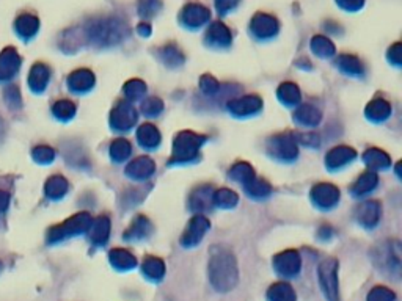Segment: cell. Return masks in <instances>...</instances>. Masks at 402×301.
Returning a JSON list of instances; mask_svg holds the SVG:
<instances>
[{
    "instance_id": "obj_1",
    "label": "cell",
    "mask_w": 402,
    "mask_h": 301,
    "mask_svg": "<svg viewBox=\"0 0 402 301\" xmlns=\"http://www.w3.org/2000/svg\"><path fill=\"white\" fill-rule=\"evenodd\" d=\"M209 280L215 291L230 292L239 281L237 260L231 249L222 245L211 248L209 256Z\"/></svg>"
},
{
    "instance_id": "obj_2",
    "label": "cell",
    "mask_w": 402,
    "mask_h": 301,
    "mask_svg": "<svg viewBox=\"0 0 402 301\" xmlns=\"http://www.w3.org/2000/svg\"><path fill=\"white\" fill-rule=\"evenodd\" d=\"M129 33L127 25L118 18H99L92 22L83 29L85 40L93 43L98 47L115 46L125 40Z\"/></svg>"
},
{
    "instance_id": "obj_3",
    "label": "cell",
    "mask_w": 402,
    "mask_h": 301,
    "mask_svg": "<svg viewBox=\"0 0 402 301\" xmlns=\"http://www.w3.org/2000/svg\"><path fill=\"white\" fill-rule=\"evenodd\" d=\"M92 223V216L87 212H81V214H76L71 219L65 220L60 225H55L47 231V243H59L65 238H70L72 236H79L88 231Z\"/></svg>"
},
{
    "instance_id": "obj_4",
    "label": "cell",
    "mask_w": 402,
    "mask_h": 301,
    "mask_svg": "<svg viewBox=\"0 0 402 301\" xmlns=\"http://www.w3.org/2000/svg\"><path fill=\"white\" fill-rule=\"evenodd\" d=\"M374 264L381 271L394 278L401 273V247L399 242H385L372 251Z\"/></svg>"
},
{
    "instance_id": "obj_5",
    "label": "cell",
    "mask_w": 402,
    "mask_h": 301,
    "mask_svg": "<svg viewBox=\"0 0 402 301\" xmlns=\"http://www.w3.org/2000/svg\"><path fill=\"white\" fill-rule=\"evenodd\" d=\"M319 284L327 301H339V286H338V260L327 258L319 264L317 269Z\"/></svg>"
},
{
    "instance_id": "obj_6",
    "label": "cell",
    "mask_w": 402,
    "mask_h": 301,
    "mask_svg": "<svg viewBox=\"0 0 402 301\" xmlns=\"http://www.w3.org/2000/svg\"><path fill=\"white\" fill-rule=\"evenodd\" d=\"M203 137L193 132H181L173 143V161H189L197 157Z\"/></svg>"
},
{
    "instance_id": "obj_7",
    "label": "cell",
    "mask_w": 402,
    "mask_h": 301,
    "mask_svg": "<svg viewBox=\"0 0 402 301\" xmlns=\"http://www.w3.org/2000/svg\"><path fill=\"white\" fill-rule=\"evenodd\" d=\"M22 57L14 47H5L0 52V83L14 79L21 71Z\"/></svg>"
},
{
    "instance_id": "obj_8",
    "label": "cell",
    "mask_w": 402,
    "mask_h": 301,
    "mask_svg": "<svg viewBox=\"0 0 402 301\" xmlns=\"http://www.w3.org/2000/svg\"><path fill=\"white\" fill-rule=\"evenodd\" d=\"M278 30H280V24H278L277 18L267 13H256L250 22V32L260 40L275 36Z\"/></svg>"
},
{
    "instance_id": "obj_9",
    "label": "cell",
    "mask_w": 402,
    "mask_h": 301,
    "mask_svg": "<svg viewBox=\"0 0 402 301\" xmlns=\"http://www.w3.org/2000/svg\"><path fill=\"white\" fill-rule=\"evenodd\" d=\"M209 230V221L208 219H204L203 215H197L193 216L189 223L186 231H184L182 237H181V245L186 248L195 247L201 242V238L204 237V234Z\"/></svg>"
},
{
    "instance_id": "obj_10",
    "label": "cell",
    "mask_w": 402,
    "mask_h": 301,
    "mask_svg": "<svg viewBox=\"0 0 402 301\" xmlns=\"http://www.w3.org/2000/svg\"><path fill=\"white\" fill-rule=\"evenodd\" d=\"M181 22L189 29H198V27L204 25L206 22H209L211 19V11L204 7V5L200 3H189L182 8Z\"/></svg>"
},
{
    "instance_id": "obj_11",
    "label": "cell",
    "mask_w": 402,
    "mask_h": 301,
    "mask_svg": "<svg viewBox=\"0 0 402 301\" xmlns=\"http://www.w3.org/2000/svg\"><path fill=\"white\" fill-rule=\"evenodd\" d=\"M273 267L282 276H295L300 271L302 262L297 251L288 249L273 258Z\"/></svg>"
},
{
    "instance_id": "obj_12",
    "label": "cell",
    "mask_w": 402,
    "mask_h": 301,
    "mask_svg": "<svg viewBox=\"0 0 402 301\" xmlns=\"http://www.w3.org/2000/svg\"><path fill=\"white\" fill-rule=\"evenodd\" d=\"M269 153L275 159L293 160L297 155V144L291 135H278L269 142Z\"/></svg>"
},
{
    "instance_id": "obj_13",
    "label": "cell",
    "mask_w": 402,
    "mask_h": 301,
    "mask_svg": "<svg viewBox=\"0 0 402 301\" xmlns=\"http://www.w3.org/2000/svg\"><path fill=\"white\" fill-rule=\"evenodd\" d=\"M231 32L222 22H214L209 25L208 32L204 35V41L212 49H225L231 44Z\"/></svg>"
},
{
    "instance_id": "obj_14",
    "label": "cell",
    "mask_w": 402,
    "mask_h": 301,
    "mask_svg": "<svg viewBox=\"0 0 402 301\" xmlns=\"http://www.w3.org/2000/svg\"><path fill=\"white\" fill-rule=\"evenodd\" d=\"M136 121H137V111L129 102H126V100L116 105V109L112 111L110 122L115 129H120V131L129 129L131 126L136 124Z\"/></svg>"
},
{
    "instance_id": "obj_15",
    "label": "cell",
    "mask_w": 402,
    "mask_h": 301,
    "mask_svg": "<svg viewBox=\"0 0 402 301\" xmlns=\"http://www.w3.org/2000/svg\"><path fill=\"white\" fill-rule=\"evenodd\" d=\"M311 198L315 203L322 209H330L339 199L338 188L332 186V183H319L313 188Z\"/></svg>"
},
{
    "instance_id": "obj_16",
    "label": "cell",
    "mask_w": 402,
    "mask_h": 301,
    "mask_svg": "<svg viewBox=\"0 0 402 301\" xmlns=\"http://www.w3.org/2000/svg\"><path fill=\"white\" fill-rule=\"evenodd\" d=\"M38 30H40V19L35 14L24 13L18 16L14 21V32L18 33V36H21L22 40H32Z\"/></svg>"
},
{
    "instance_id": "obj_17",
    "label": "cell",
    "mask_w": 402,
    "mask_h": 301,
    "mask_svg": "<svg viewBox=\"0 0 402 301\" xmlns=\"http://www.w3.org/2000/svg\"><path fill=\"white\" fill-rule=\"evenodd\" d=\"M50 80V69L44 63H35L29 72V87L33 93H43Z\"/></svg>"
},
{
    "instance_id": "obj_18",
    "label": "cell",
    "mask_w": 402,
    "mask_h": 301,
    "mask_svg": "<svg viewBox=\"0 0 402 301\" xmlns=\"http://www.w3.org/2000/svg\"><path fill=\"white\" fill-rule=\"evenodd\" d=\"M94 76L90 69H77L68 77V88L74 93H85L94 85Z\"/></svg>"
},
{
    "instance_id": "obj_19",
    "label": "cell",
    "mask_w": 402,
    "mask_h": 301,
    "mask_svg": "<svg viewBox=\"0 0 402 301\" xmlns=\"http://www.w3.org/2000/svg\"><path fill=\"white\" fill-rule=\"evenodd\" d=\"M109 234H110V221L107 216H98L96 220H92L90 227H88V236H90L92 243L98 245H105L109 241Z\"/></svg>"
},
{
    "instance_id": "obj_20",
    "label": "cell",
    "mask_w": 402,
    "mask_h": 301,
    "mask_svg": "<svg viewBox=\"0 0 402 301\" xmlns=\"http://www.w3.org/2000/svg\"><path fill=\"white\" fill-rule=\"evenodd\" d=\"M357 216H359V221L363 226H376V223L381 219V205H379L377 201H365L357 210Z\"/></svg>"
},
{
    "instance_id": "obj_21",
    "label": "cell",
    "mask_w": 402,
    "mask_h": 301,
    "mask_svg": "<svg viewBox=\"0 0 402 301\" xmlns=\"http://www.w3.org/2000/svg\"><path fill=\"white\" fill-rule=\"evenodd\" d=\"M68 188H70V183L63 176L54 175L49 177L46 183H44V194H46V198L49 199L59 201L68 193Z\"/></svg>"
},
{
    "instance_id": "obj_22",
    "label": "cell",
    "mask_w": 402,
    "mask_h": 301,
    "mask_svg": "<svg viewBox=\"0 0 402 301\" xmlns=\"http://www.w3.org/2000/svg\"><path fill=\"white\" fill-rule=\"evenodd\" d=\"M126 172L134 179H145L154 172V161L149 157H138L127 165Z\"/></svg>"
},
{
    "instance_id": "obj_23",
    "label": "cell",
    "mask_w": 402,
    "mask_h": 301,
    "mask_svg": "<svg viewBox=\"0 0 402 301\" xmlns=\"http://www.w3.org/2000/svg\"><path fill=\"white\" fill-rule=\"evenodd\" d=\"M261 99L256 96H245L242 99H234L228 104V109H230L234 115H250L255 113L261 109Z\"/></svg>"
},
{
    "instance_id": "obj_24",
    "label": "cell",
    "mask_w": 402,
    "mask_h": 301,
    "mask_svg": "<svg viewBox=\"0 0 402 301\" xmlns=\"http://www.w3.org/2000/svg\"><path fill=\"white\" fill-rule=\"evenodd\" d=\"M109 258H110V264L114 265L116 270H121V271L132 270L134 267L137 265L136 256L129 253L127 249H121V248L112 249Z\"/></svg>"
},
{
    "instance_id": "obj_25",
    "label": "cell",
    "mask_w": 402,
    "mask_h": 301,
    "mask_svg": "<svg viewBox=\"0 0 402 301\" xmlns=\"http://www.w3.org/2000/svg\"><path fill=\"white\" fill-rule=\"evenodd\" d=\"M355 159V150L350 149L348 146H339V148H335L332 149L328 155L326 157L327 165L330 166V168H339V166H343L348 164V161L354 160Z\"/></svg>"
},
{
    "instance_id": "obj_26",
    "label": "cell",
    "mask_w": 402,
    "mask_h": 301,
    "mask_svg": "<svg viewBox=\"0 0 402 301\" xmlns=\"http://www.w3.org/2000/svg\"><path fill=\"white\" fill-rule=\"evenodd\" d=\"M142 270L145 273V276L149 278L153 281H159L165 275V264L164 260L159 258H154V256H147L142 264Z\"/></svg>"
},
{
    "instance_id": "obj_27",
    "label": "cell",
    "mask_w": 402,
    "mask_h": 301,
    "mask_svg": "<svg viewBox=\"0 0 402 301\" xmlns=\"http://www.w3.org/2000/svg\"><path fill=\"white\" fill-rule=\"evenodd\" d=\"M212 194L214 190L211 187H200L192 193L191 197V208L195 212H203L206 209L211 208L212 203Z\"/></svg>"
},
{
    "instance_id": "obj_28",
    "label": "cell",
    "mask_w": 402,
    "mask_h": 301,
    "mask_svg": "<svg viewBox=\"0 0 402 301\" xmlns=\"http://www.w3.org/2000/svg\"><path fill=\"white\" fill-rule=\"evenodd\" d=\"M159 58L164 61L167 66H171V68L181 66L184 61H186V57H184V54L176 44H167V46L162 47L159 50Z\"/></svg>"
},
{
    "instance_id": "obj_29",
    "label": "cell",
    "mask_w": 402,
    "mask_h": 301,
    "mask_svg": "<svg viewBox=\"0 0 402 301\" xmlns=\"http://www.w3.org/2000/svg\"><path fill=\"white\" fill-rule=\"evenodd\" d=\"M137 138L143 148L153 149L160 143V133L153 124H143L138 127Z\"/></svg>"
},
{
    "instance_id": "obj_30",
    "label": "cell",
    "mask_w": 402,
    "mask_h": 301,
    "mask_svg": "<svg viewBox=\"0 0 402 301\" xmlns=\"http://www.w3.org/2000/svg\"><path fill=\"white\" fill-rule=\"evenodd\" d=\"M151 232V223L147 219V216H137L136 220L132 221V225L129 230L125 232V238L127 241H136V238H143L147 237L148 234Z\"/></svg>"
},
{
    "instance_id": "obj_31",
    "label": "cell",
    "mask_w": 402,
    "mask_h": 301,
    "mask_svg": "<svg viewBox=\"0 0 402 301\" xmlns=\"http://www.w3.org/2000/svg\"><path fill=\"white\" fill-rule=\"evenodd\" d=\"M390 113H392V107H390V104L385 102L383 99L372 100V102L368 105V109H366L368 118H370L371 121H376V122L387 120Z\"/></svg>"
},
{
    "instance_id": "obj_32",
    "label": "cell",
    "mask_w": 402,
    "mask_h": 301,
    "mask_svg": "<svg viewBox=\"0 0 402 301\" xmlns=\"http://www.w3.org/2000/svg\"><path fill=\"white\" fill-rule=\"evenodd\" d=\"M294 120L304 126H316L321 121V113L319 110L311 107V105H302L295 110Z\"/></svg>"
},
{
    "instance_id": "obj_33",
    "label": "cell",
    "mask_w": 402,
    "mask_h": 301,
    "mask_svg": "<svg viewBox=\"0 0 402 301\" xmlns=\"http://www.w3.org/2000/svg\"><path fill=\"white\" fill-rule=\"evenodd\" d=\"M267 298L269 301H295L294 289L286 282H277L269 289L267 292Z\"/></svg>"
},
{
    "instance_id": "obj_34",
    "label": "cell",
    "mask_w": 402,
    "mask_h": 301,
    "mask_svg": "<svg viewBox=\"0 0 402 301\" xmlns=\"http://www.w3.org/2000/svg\"><path fill=\"white\" fill-rule=\"evenodd\" d=\"M311 50L317 55V57L328 58V57H332L337 49H335V44L328 40V38L317 35L311 40Z\"/></svg>"
},
{
    "instance_id": "obj_35",
    "label": "cell",
    "mask_w": 402,
    "mask_h": 301,
    "mask_svg": "<svg viewBox=\"0 0 402 301\" xmlns=\"http://www.w3.org/2000/svg\"><path fill=\"white\" fill-rule=\"evenodd\" d=\"M363 160L366 161L368 166H371V168H376V170L387 168V166L390 165V157L381 149L366 150L365 155H363Z\"/></svg>"
},
{
    "instance_id": "obj_36",
    "label": "cell",
    "mask_w": 402,
    "mask_h": 301,
    "mask_svg": "<svg viewBox=\"0 0 402 301\" xmlns=\"http://www.w3.org/2000/svg\"><path fill=\"white\" fill-rule=\"evenodd\" d=\"M337 65L339 69L346 72V74L360 76L363 72V66L360 63V60L354 57V55H339L337 60Z\"/></svg>"
},
{
    "instance_id": "obj_37",
    "label": "cell",
    "mask_w": 402,
    "mask_h": 301,
    "mask_svg": "<svg viewBox=\"0 0 402 301\" xmlns=\"http://www.w3.org/2000/svg\"><path fill=\"white\" fill-rule=\"evenodd\" d=\"M52 113L60 121H70L76 115V104L68 99H60L52 105Z\"/></svg>"
},
{
    "instance_id": "obj_38",
    "label": "cell",
    "mask_w": 402,
    "mask_h": 301,
    "mask_svg": "<svg viewBox=\"0 0 402 301\" xmlns=\"http://www.w3.org/2000/svg\"><path fill=\"white\" fill-rule=\"evenodd\" d=\"M237 201H239L237 194L231 190H228V188H220V190H217L214 192V194H212V203L223 209L234 208V205L237 204Z\"/></svg>"
},
{
    "instance_id": "obj_39",
    "label": "cell",
    "mask_w": 402,
    "mask_h": 301,
    "mask_svg": "<svg viewBox=\"0 0 402 301\" xmlns=\"http://www.w3.org/2000/svg\"><path fill=\"white\" fill-rule=\"evenodd\" d=\"M278 98L282 99V102L289 104V105L299 102L300 91L297 85H294V83H289V82L282 83L280 88H278Z\"/></svg>"
},
{
    "instance_id": "obj_40",
    "label": "cell",
    "mask_w": 402,
    "mask_h": 301,
    "mask_svg": "<svg viewBox=\"0 0 402 301\" xmlns=\"http://www.w3.org/2000/svg\"><path fill=\"white\" fill-rule=\"evenodd\" d=\"M244 186H245V190H247V193L255 198L267 197V194L271 193L269 183H267L266 181H262V179H258V177H253V179H250L247 183H244Z\"/></svg>"
},
{
    "instance_id": "obj_41",
    "label": "cell",
    "mask_w": 402,
    "mask_h": 301,
    "mask_svg": "<svg viewBox=\"0 0 402 301\" xmlns=\"http://www.w3.org/2000/svg\"><path fill=\"white\" fill-rule=\"evenodd\" d=\"M377 175H374V172H365V175L360 176V179L355 182L354 188H352V192L355 194H363L366 192H371L374 187L377 186Z\"/></svg>"
},
{
    "instance_id": "obj_42",
    "label": "cell",
    "mask_w": 402,
    "mask_h": 301,
    "mask_svg": "<svg viewBox=\"0 0 402 301\" xmlns=\"http://www.w3.org/2000/svg\"><path fill=\"white\" fill-rule=\"evenodd\" d=\"M131 154V144L127 143L125 138H118V140H115L112 143L110 146V155L112 159L115 161H123L129 157Z\"/></svg>"
},
{
    "instance_id": "obj_43",
    "label": "cell",
    "mask_w": 402,
    "mask_h": 301,
    "mask_svg": "<svg viewBox=\"0 0 402 301\" xmlns=\"http://www.w3.org/2000/svg\"><path fill=\"white\" fill-rule=\"evenodd\" d=\"M230 176L233 177L234 181L247 183L250 179H253L255 177V171L248 164H244V161H241V164H236L233 166L231 171H230Z\"/></svg>"
},
{
    "instance_id": "obj_44",
    "label": "cell",
    "mask_w": 402,
    "mask_h": 301,
    "mask_svg": "<svg viewBox=\"0 0 402 301\" xmlns=\"http://www.w3.org/2000/svg\"><path fill=\"white\" fill-rule=\"evenodd\" d=\"M32 159L40 165H49L55 159V150L46 144H40V146L33 148Z\"/></svg>"
},
{
    "instance_id": "obj_45",
    "label": "cell",
    "mask_w": 402,
    "mask_h": 301,
    "mask_svg": "<svg viewBox=\"0 0 402 301\" xmlns=\"http://www.w3.org/2000/svg\"><path fill=\"white\" fill-rule=\"evenodd\" d=\"M138 14L143 18H151L162 8L160 0H138Z\"/></svg>"
},
{
    "instance_id": "obj_46",
    "label": "cell",
    "mask_w": 402,
    "mask_h": 301,
    "mask_svg": "<svg viewBox=\"0 0 402 301\" xmlns=\"http://www.w3.org/2000/svg\"><path fill=\"white\" fill-rule=\"evenodd\" d=\"M3 98H5V102L10 105V109H19L22 105L21 91L16 85H8L7 88H5Z\"/></svg>"
},
{
    "instance_id": "obj_47",
    "label": "cell",
    "mask_w": 402,
    "mask_h": 301,
    "mask_svg": "<svg viewBox=\"0 0 402 301\" xmlns=\"http://www.w3.org/2000/svg\"><path fill=\"white\" fill-rule=\"evenodd\" d=\"M396 295L393 291H390L388 287L376 286L372 291L368 293L366 301H394Z\"/></svg>"
},
{
    "instance_id": "obj_48",
    "label": "cell",
    "mask_w": 402,
    "mask_h": 301,
    "mask_svg": "<svg viewBox=\"0 0 402 301\" xmlns=\"http://www.w3.org/2000/svg\"><path fill=\"white\" fill-rule=\"evenodd\" d=\"M145 91H147V85H145L142 80H131V82H127L125 85L126 96L129 98L131 100L142 98L145 94Z\"/></svg>"
},
{
    "instance_id": "obj_49",
    "label": "cell",
    "mask_w": 402,
    "mask_h": 301,
    "mask_svg": "<svg viewBox=\"0 0 402 301\" xmlns=\"http://www.w3.org/2000/svg\"><path fill=\"white\" fill-rule=\"evenodd\" d=\"M162 109H164V104H162L158 98H151L148 100H145L143 104V111L147 115H159Z\"/></svg>"
},
{
    "instance_id": "obj_50",
    "label": "cell",
    "mask_w": 402,
    "mask_h": 301,
    "mask_svg": "<svg viewBox=\"0 0 402 301\" xmlns=\"http://www.w3.org/2000/svg\"><path fill=\"white\" fill-rule=\"evenodd\" d=\"M200 87L204 93L212 94L219 90V82H217L212 76H203L200 79Z\"/></svg>"
},
{
    "instance_id": "obj_51",
    "label": "cell",
    "mask_w": 402,
    "mask_h": 301,
    "mask_svg": "<svg viewBox=\"0 0 402 301\" xmlns=\"http://www.w3.org/2000/svg\"><path fill=\"white\" fill-rule=\"evenodd\" d=\"M241 0H215V8L220 14L230 13L231 10H234L239 5Z\"/></svg>"
},
{
    "instance_id": "obj_52",
    "label": "cell",
    "mask_w": 402,
    "mask_h": 301,
    "mask_svg": "<svg viewBox=\"0 0 402 301\" xmlns=\"http://www.w3.org/2000/svg\"><path fill=\"white\" fill-rule=\"evenodd\" d=\"M337 3L339 5V8H343L346 11H350V13H354V11H359L363 8V5H365V0H337Z\"/></svg>"
},
{
    "instance_id": "obj_53",
    "label": "cell",
    "mask_w": 402,
    "mask_h": 301,
    "mask_svg": "<svg viewBox=\"0 0 402 301\" xmlns=\"http://www.w3.org/2000/svg\"><path fill=\"white\" fill-rule=\"evenodd\" d=\"M388 60L394 65H401V44L396 43L388 49Z\"/></svg>"
},
{
    "instance_id": "obj_54",
    "label": "cell",
    "mask_w": 402,
    "mask_h": 301,
    "mask_svg": "<svg viewBox=\"0 0 402 301\" xmlns=\"http://www.w3.org/2000/svg\"><path fill=\"white\" fill-rule=\"evenodd\" d=\"M10 193L5 192V190H0V215H3L5 212L8 210V205H10Z\"/></svg>"
},
{
    "instance_id": "obj_55",
    "label": "cell",
    "mask_w": 402,
    "mask_h": 301,
    "mask_svg": "<svg viewBox=\"0 0 402 301\" xmlns=\"http://www.w3.org/2000/svg\"><path fill=\"white\" fill-rule=\"evenodd\" d=\"M138 35H142L143 38H147L151 35V25L149 24H138L137 27Z\"/></svg>"
},
{
    "instance_id": "obj_56",
    "label": "cell",
    "mask_w": 402,
    "mask_h": 301,
    "mask_svg": "<svg viewBox=\"0 0 402 301\" xmlns=\"http://www.w3.org/2000/svg\"><path fill=\"white\" fill-rule=\"evenodd\" d=\"M0 271H2V262H0Z\"/></svg>"
}]
</instances>
